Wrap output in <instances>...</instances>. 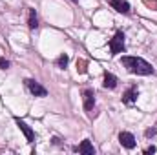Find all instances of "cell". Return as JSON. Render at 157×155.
Masks as SVG:
<instances>
[{"instance_id": "6da1fadb", "label": "cell", "mask_w": 157, "mask_h": 155, "mask_svg": "<svg viewBox=\"0 0 157 155\" xmlns=\"http://www.w3.org/2000/svg\"><path fill=\"white\" fill-rule=\"evenodd\" d=\"M121 64L130 71V73H135V75H152L154 73V68L152 64H148L144 59L141 57H122L121 59Z\"/></svg>"}, {"instance_id": "7a4b0ae2", "label": "cell", "mask_w": 157, "mask_h": 155, "mask_svg": "<svg viewBox=\"0 0 157 155\" xmlns=\"http://www.w3.org/2000/svg\"><path fill=\"white\" fill-rule=\"evenodd\" d=\"M122 49H124V33L117 31L115 37L110 40V51H112V55H119Z\"/></svg>"}, {"instance_id": "3957f363", "label": "cell", "mask_w": 157, "mask_h": 155, "mask_svg": "<svg viewBox=\"0 0 157 155\" xmlns=\"http://www.w3.org/2000/svg\"><path fill=\"white\" fill-rule=\"evenodd\" d=\"M26 86H28V89L35 95V97H46L48 95V91H46V88L44 86H40L37 80H33V78H28L26 80Z\"/></svg>"}, {"instance_id": "277c9868", "label": "cell", "mask_w": 157, "mask_h": 155, "mask_svg": "<svg viewBox=\"0 0 157 155\" xmlns=\"http://www.w3.org/2000/svg\"><path fill=\"white\" fill-rule=\"evenodd\" d=\"M119 142H121L124 148H128V150L135 148V144H137L135 137H133L130 131H121V133H119Z\"/></svg>"}, {"instance_id": "5b68a950", "label": "cell", "mask_w": 157, "mask_h": 155, "mask_svg": "<svg viewBox=\"0 0 157 155\" xmlns=\"http://www.w3.org/2000/svg\"><path fill=\"white\" fill-rule=\"evenodd\" d=\"M82 99H84V110L91 112L93 106H95V93H93V89H84Z\"/></svg>"}, {"instance_id": "8992f818", "label": "cell", "mask_w": 157, "mask_h": 155, "mask_svg": "<svg viewBox=\"0 0 157 155\" xmlns=\"http://www.w3.org/2000/svg\"><path fill=\"white\" fill-rule=\"evenodd\" d=\"M15 120H17V126H18V128L22 130V133L26 135L28 142H33V141H35V133H33V130H31V128H29L24 120H20V119H15Z\"/></svg>"}, {"instance_id": "52a82bcc", "label": "cell", "mask_w": 157, "mask_h": 155, "mask_svg": "<svg viewBox=\"0 0 157 155\" xmlns=\"http://www.w3.org/2000/svg\"><path fill=\"white\" fill-rule=\"evenodd\" d=\"M137 95H139V89H137V86H132L124 95H122V102L124 104H132V102H135V99H137Z\"/></svg>"}, {"instance_id": "ba28073f", "label": "cell", "mask_w": 157, "mask_h": 155, "mask_svg": "<svg viewBox=\"0 0 157 155\" xmlns=\"http://www.w3.org/2000/svg\"><path fill=\"white\" fill-rule=\"evenodd\" d=\"M110 4H112V7L119 11V13H130V4L126 2V0H110Z\"/></svg>"}, {"instance_id": "9c48e42d", "label": "cell", "mask_w": 157, "mask_h": 155, "mask_svg": "<svg viewBox=\"0 0 157 155\" xmlns=\"http://www.w3.org/2000/svg\"><path fill=\"white\" fill-rule=\"evenodd\" d=\"M102 86L108 88V89H113V88L117 86V77L112 75V73H104V82H102Z\"/></svg>"}, {"instance_id": "30bf717a", "label": "cell", "mask_w": 157, "mask_h": 155, "mask_svg": "<svg viewBox=\"0 0 157 155\" xmlns=\"http://www.w3.org/2000/svg\"><path fill=\"white\" fill-rule=\"evenodd\" d=\"M77 150L80 152V153H84V155H93V153H95V150H93V146H91V142H90V141H82Z\"/></svg>"}, {"instance_id": "8fae6325", "label": "cell", "mask_w": 157, "mask_h": 155, "mask_svg": "<svg viewBox=\"0 0 157 155\" xmlns=\"http://www.w3.org/2000/svg\"><path fill=\"white\" fill-rule=\"evenodd\" d=\"M28 26H29V29H37V28H39V18H37V13H35V9H29Z\"/></svg>"}, {"instance_id": "7c38bea8", "label": "cell", "mask_w": 157, "mask_h": 155, "mask_svg": "<svg viewBox=\"0 0 157 155\" xmlns=\"http://www.w3.org/2000/svg\"><path fill=\"white\" fill-rule=\"evenodd\" d=\"M68 60H70L68 55H60V57L57 59V66H59V68H66V66H68Z\"/></svg>"}, {"instance_id": "4fadbf2b", "label": "cell", "mask_w": 157, "mask_h": 155, "mask_svg": "<svg viewBox=\"0 0 157 155\" xmlns=\"http://www.w3.org/2000/svg\"><path fill=\"white\" fill-rule=\"evenodd\" d=\"M77 70L80 73H86V62H84V60H78L77 62Z\"/></svg>"}, {"instance_id": "5bb4252c", "label": "cell", "mask_w": 157, "mask_h": 155, "mask_svg": "<svg viewBox=\"0 0 157 155\" xmlns=\"http://www.w3.org/2000/svg\"><path fill=\"white\" fill-rule=\"evenodd\" d=\"M7 68H9V62L4 57H0V70H7Z\"/></svg>"}, {"instance_id": "9a60e30c", "label": "cell", "mask_w": 157, "mask_h": 155, "mask_svg": "<svg viewBox=\"0 0 157 155\" xmlns=\"http://www.w3.org/2000/svg\"><path fill=\"white\" fill-rule=\"evenodd\" d=\"M143 2H144L148 7H154V9L157 11V0H143Z\"/></svg>"}, {"instance_id": "2e32d148", "label": "cell", "mask_w": 157, "mask_h": 155, "mask_svg": "<svg viewBox=\"0 0 157 155\" xmlns=\"http://www.w3.org/2000/svg\"><path fill=\"white\" fill-rule=\"evenodd\" d=\"M157 150H155V146H150V148H146L144 150V153H155Z\"/></svg>"}, {"instance_id": "e0dca14e", "label": "cell", "mask_w": 157, "mask_h": 155, "mask_svg": "<svg viewBox=\"0 0 157 155\" xmlns=\"http://www.w3.org/2000/svg\"><path fill=\"white\" fill-rule=\"evenodd\" d=\"M73 2H77V0H73Z\"/></svg>"}]
</instances>
